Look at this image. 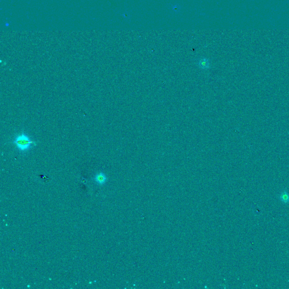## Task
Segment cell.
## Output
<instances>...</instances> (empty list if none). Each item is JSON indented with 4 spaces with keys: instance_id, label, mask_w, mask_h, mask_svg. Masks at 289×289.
<instances>
[{
    "instance_id": "6da1fadb",
    "label": "cell",
    "mask_w": 289,
    "mask_h": 289,
    "mask_svg": "<svg viewBox=\"0 0 289 289\" xmlns=\"http://www.w3.org/2000/svg\"><path fill=\"white\" fill-rule=\"evenodd\" d=\"M13 143L17 149L22 153L28 152L32 146L36 145L34 141L31 140L28 135L23 132L17 135L14 138Z\"/></svg>"
},
{
    "instance_id": "7a4b0ae2",
    "label": "cell",
    "mask_w": 289,
    "mask_h": 289,
    "mask_svg": "<svg viewBox=\"0 0 289 289\" xmlns=\"http://www.w3.org/2000/svg\"><path fill=\"white\" fill-rule=\"evenodd\" d=\"M106 177L105 174H104L102 172L98 173L96 174V176L94 177V180L96 181V183H97L99 185H104L105 182L106 181Z\"/></svg>"
},
{
    "instance_id": "3957f363",
    "label": "cell",
    "mask_w": 289,
    "mask_h": 289,
    "mask_svg": "<svg viewBox=\"0 0 289 289\" xmlns=\"http://www.w3.org/2000/svg\"><path fill=\"white\" fill-rule=\"evenodd\" d=\"M279 199L284 204L289 203V193L288 191L286 190L282 191L279 196Z\"/></svg>"
},
{
    "instance_id": "277c9868",
    "label": "cell",
    "mask_w": 289,
    "mask_h": 289,
    "mask_svg": "<svg viewBox=\"0 0 289 289\" xmlns=\"http://www.w3.org/2000/svg\"><path fill=\"white\" fill-rule=\"evenodd\" d=\"M210 63L207 59H202L199 61V66L203 69H207L209 67Z\"/></svg>"
}]
</instances>
